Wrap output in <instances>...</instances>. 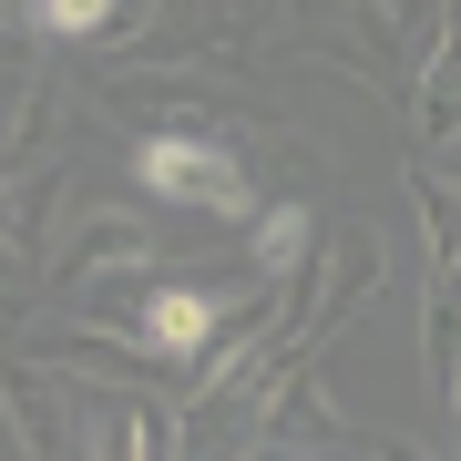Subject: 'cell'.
<instances>
[{"mask_svg": "<svg viewBox=\"0 0 461 461\" xmlns=\"http://www.w3.org/2000/svg\"><path fill=\"white\" fill-rule=\"evenodd\" d=\"M247 308H267V287H257V277H154V287H144V308H133V339H144L154 359L195 369V359H205V348L226 339Z\"/></svg>", "mask_w": 461, "mask_h": 461, "instance_id": "obj_2", "label": "cell"}, {"mask_svg": "<svg viewBox=\"0 0 461 461\" xmlns=\"http://www.w3.org/2000/svg\"><path fill=\"white\" fill-rule=\"evenodd\" d=\"M21 359H41V369H62V379H93V390H144V379H154V348L123 339V329H93V318L41 329Z\"/></svg>", "mask_w": 461, "mask_h": 461, "instance_id": "obj_6", "label": "cell"}, {"mask_svg": "<svg viewBox=\"0 0 461 461\" xmlns=\"http://www.w3.org/2000/svg\"><path fill=\"white\" fill-rule=\"evenodd\" d=\"M0 308H11V318H32V308H41V297H32V267H21V257H0Z\"/></svg>", "mask_w": 461, "mask_h": 461, "instance_id": "obj_18", "label": "cell"}, {"mask_svg": "<svg viewBox=\"0 0 461 461\" xmlns=\"http://www.w3.org/2000/svg\"><path fill=\"white\" fill-rule=\"evenodd\" d=\"M411 215H420V247H430V287H451L461 277V185L411 165Z\"/></svg>", "mask_w": 461, "mask_h": 461, "instance_id": "obj_12", "label": "cell"}, {"mask_svg": "<svg viewBox=\"0 0 461 461\" xmlns=\"http://www.w3.org/2000/svg\"><path fill=\"white\" fill-rule=\"evenodd\" d=\"M420 165L441 175V185H461V144H441V154H420Z\"/></svg>", "mask_w": 461, "mask_h": 461, "instance_id": "obj_20", "label": "cell"}, {"mask_svg": "<svg viewBox=\"0 0 461 461\" xmlns=\"http://www.w3.org/2000/svg\"><path fill=\"white\" fill-rule=\"evenodd\" d=\"M93 103H103L113 123H133L144 144H154V133H236V123L195 93V83H185V72H144V62L103 72V83H93Z\"/></svg>", "mask_w": 461, "mask_h": 461, "instance_id": "obj_4", "label": "cell"}, {"mask_svg": "<svg viewBox=\"0 0 461 461\" xmlns=\"http://www.w3.org/2000/svg\"><path fill=\"white\" fill-rule=\"evenodd\" d=\"M32 0H0V72H11V83H32Z\"/></svg>", "mask_w": 461, "mask_h": 461, "instance_id": "obj_17", "label": "cell"}, {"mask_svg": "<svg viewBox=\"0 0 461 461\" xmlns=\"http://www.w3.org/2000/svg\"><path fill=\"white\" fill-rule=\"evenodd\" d=\"M154 11H165V0H103V32H93V51H133L154 32Z\"/></svg>", "mask_w": 461, "mask_h": 461, "instance_id": "obj_16", "label": "cell"}, {"mask_svg": "<svg viewBox=\"0 0 461 461\" xmlns=\"http://www.w3.org/2000/svg\"><path fill=\"white\" fill-rule=\"evenodd\" d=\"M51 133H62V83L32 72V83H11V113H0V144H11V165H51ZM0 165V175H11Z\"/></svg>", "mask_w": 461, "mask_h": 461, "instance_id": "obj_11", "label": "cell"}, {"mask_svg": "<svg viewBox=\"0 0 461 461\" xmlns=\"http://www.w3.org/2000/svg\"><path fill=\"white\" fill-rule=\"evenodd\" d=\"M267 32H277V0H215V21H205V62L215 72H247V62H267Z\"/></svg>", "mask_w": 461, "mask_h": 461, "instance_id": "obj_13", "label": "cell"}, {"mask_svg": "<svg viewBox=\"0 0 461 461\" xmlns=\"http://www.w3.org/2000/svg\"><path fill=\"white\" fill-rule=\"evenodd\" d=\"M400 113H411V144H420V154L461 144V0L441 11L430 51L411 62V83H400Z\"/></svg>", "mask_w": 461, "mask_h": 461, "instance_id": "obj_7", "label": "cell"}, {"mask_svg": "<svg viewBox=\"0 0 461 461\" xmlns=\"http://www.w3.org/2000/svg\"><path fill=\"white\" fill-rule=\"evenodd\" d=\"M257 461H277V451H257Z\"/></svg>", "mask_w": 461, "mask_h": 461, "instance_id": "obj_22", "label": "cell"}, {"mask_svg": "<svg viewBox=\"0 0 461 461\" xmlns=\"http://www.w3.org/2000/svg\"><path fill=\"white\" fill-rule=\"evenodd\" d=\"M339 441H348V411L329 400V379H318L308 359H277V369H267V400H257V451L318 461V451H339Z\"/></svg>", "mask_w": 461, "mask_h": 461, "instance_id": "obj_3", "label": "cell"}, {"mask_svg": "<svg viewBox=\"0 0 461 461\" xmlns=\"http://www.w3.org/2000/svg\"><path fill=\"white\" fill-rule=\"evenodd\" d=\"M420 369H430V390H461V297L451 287H430L420 297Z\"/></svg>", "mask_w": 461, "mask_h": 461, "instance_id": "obj_14", "label": "cell"}, {"mask_svg": "<svg viewBox=\"0 0 461 461\" xmlns=\"http://www.w3.org/2000/svg\"><path fill=\"white\" fill-rule=\"evenodd\" d=\"M123 267H154V226H144V215H123V205H103V215L72 226V247L51 257V297H41V308H62V297L93 287V277H123Z\"/></svg>", "mask_w": 461, "mask_h": 461, "instance_id": "obj_8", "label": "cell"}, {"mask_svg": "<svg viewBox=\"0 0 461 461\" xmlns=\"http://www.w3.org/2000/svg\"><path fill=\"white\" fill-rule=\"evenodd\" d=\"M62 195H72V165H11V175H0V257H21V267H32Z\"/></svg>", "mask_w": 461, "mask_h": 461, "instance_id": "obj_9", "label": "cell"}, {"mask_svg": "<svg viewBox=\"0 0 461 461\" xmlns=\"http://www.w3.org/2000/svg\"><path fill=\"white\" fill-rule=\"evenodd\" d=\"M0 430L21 461H72V379L41 359H0Z\"/></svg>", "mask_w": 461, "mask_h": 461, "instance_id": "obj_5", "label": "cell"}, {"mask_svg": "<svg viewBox=\"0 0 461 461\" xmlns=\"http://www.w3.org/2000/svg\"><path fill=\"white\" fill-rule=\"evenodd\" d=\"M339 11H369V0H339Z\"/></svg>", "mask_w": 461, "mask_h": 461, "instance_id": "obj_21", "label": "cell"}, {"mask_svg": "<svg viewBox=\"0 0 461 461\" xmlns=\"http://www.w3.org/2000/svg\"><path fill=\"white\" fill-rule=\"evenodd\" d=\"M369 461H441V451L411 441V430H369Z\"/></svg>", "mask_w": 461, "mask_h": 461, "instance_id": "obj_19", "label": "cell"}, {"mask_svg": "<svg viewBox=\"0 0 461 461\" xmlns=\"http://www.w3.org/2000/svg\"><path fill=\"white\" fill-rule=\"evenodd\" d=\"M133 185L205 226H257V175L236 133H154V144H133Z\"/></svg>", "mask_w": 461, "mask_h": 461, "instance_id": "obj_1", "label": "cell"}, {"mask_svg": "<svg viewBox=\"0 0 461 461\" xmlns=\"http://www.w3.org/2000/svg\"><path fill=\"white\" fill-rule=\"evenodd\" d=\"M308 247H318V215L297 205V195H277V205L247 226V277L277 287V277H297V267H308Z\"/></svg>", "mask_w": 461, "mask_h": 461, "instance_id": "obj_10", "label": "cell"}, {"mask_svg": "<svg viewBox=\"0 0 461 461\" xmlns=\"http://www.w3.org/2000/svg\"><path fill=\"white\" fill-rule=\"evenodd\" d=\"M32 32L41 41H93L103 32V0H32Z\"/></svg>", "mask_w": 461, "mask_h": 461, "instance_id": "obj_15", "label": "cell"}]
</instances>
